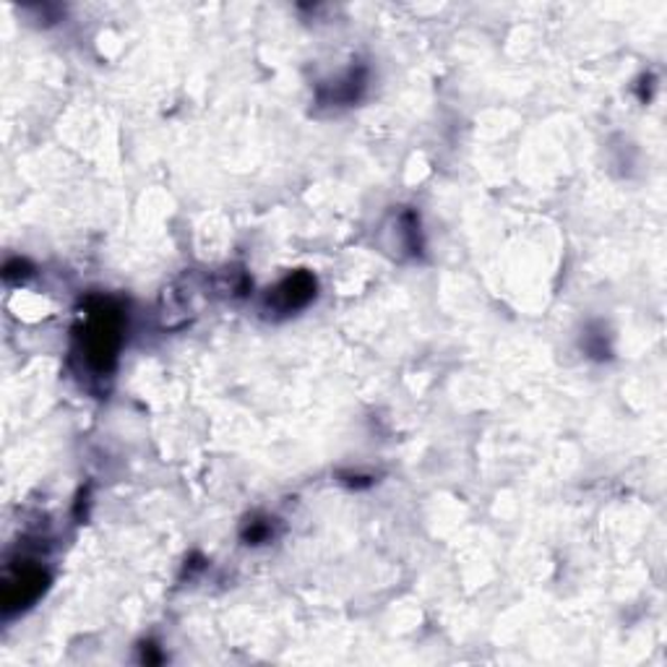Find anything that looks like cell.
<instances>
[{
    "label": "cell",
    "mask_w": 667,
    "mask_h": 667,
    "mask_svg": "<svg viewBox=\"0 0 667 667\" xmlns=\"http://www.w3.org/2000/svg\"><path fill=\"white\" fill-rule=\"evenodd\" d=\"M118 345H121V316L108 306L91 310L87 329H84V349L87 362L97 371H110L115 362Z\"/></svg>",
    "instance_id": "1"
},
{
    "label": "cell",
    "mask_w": 667,
    "mask_h": 667,
    "mask_svg": "<svg viewBox=\"0 0 667 667\" xmlns=\"http://www.w3.org/2000/svg\"><path fill=\"white\" fill-rule=\"evenodd\" d=\"M313 295H316L313 276L295 274V276H289V280L282 282L280 289L274 293V302L287 313V310H297L306 306Z\"/></svg>",
    "instance_id": "2"
}]
</instances>
